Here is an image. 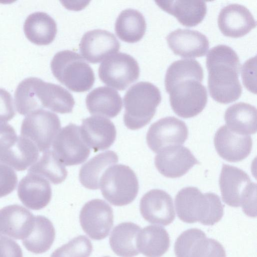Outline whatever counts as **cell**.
<instances>
[{
	"label": "cell",
	"mask_w": 257,
	"mask_h": 257,
	"mask_svg": "<svg viewBox=\"0 0 257 257\" xmlns=\"http://www.w3.org/2000/svg\"><path fill=\"white\" fill-rule=\"evenodd\" d=\"M120 47V43L113 34L101 29L86 32L79 44L81 55L91 63H99L116 53Z\"/></svg>",
	"instance_id": "cell-15"
},
{
	"label": "cell",
	"mask_w": 257,
	"mask_h": 257,
	"mask_svg": "<svg viewBox=\"0 0 257 257\" xmlns=\"http://www.w3.org/2000/svg\"><path fill=\"white\" fill-rule=\"evenodd\" d=\"M101 81L118 90H124L140 76V67L130 55L119 52L104 59L98 68Z\"/></svg>",
	"instance_id": "cell-11"
},
{
	"label": "cell",
	"mask_w": 257,
	"mask_h": 257,
	"mask_svg": "<svg viewBox=\"0 0 257 257\" xmlns=\"http://www.w3.org/2000/svg\"><path fill=\"white\" fill-rule=\"evenodd\" d=\"M206 64L211 97L223 104L237 100L242 88L238 78L240 63L235 51L227 45L216 46L208 51Z\"/></svg>",
	"instance_id": "cell-2"
},
{
	"label": "cell",
	"mask_w": 257,
	"mask_h": 257,
	"mask_svg": "<svg viewBox=\"0 0 257 257\" xmlns=\"http://www.w3.org/2000/svg\"><path fill=\"white\" fill-rule=\"evenodd\" d=\"M99 188L103 197L114 206L132 203L139 188L137 177L128 166L118 164L108 168L100 181Z\"/></svg>",
	"instance_id": "cell-8"
},
{
	"label": "cell",
	"mask_w": 257,
	"mask_h": 257,
	"mask_svg": "<svg viewBox=\"0 0 257 257\" xmlns=\"http://www.w3.org/2000/svg\"><path fill=\"white\" fill-rule=\"evenodd\" d=\"M140 210L143 218L152 224L166 226L175 218L172 197L160 189H152L144 195L140 200Z\"/></svg>",
	"instance_id": "cell-17"
},
{
	"label": "cell",
	"mask_w": 257,
	"mask_h": 257,
	"mask_svg": "<svg viewBox=\"0 0 257 257\" xmlns=\"http://www.w3.org/2000/svg\"><path fill=\"white\" fill-rule=\"evenodd\" d=\"M50 65L57 80L72 91H88L94 83L92 69L75 52L65 50L57 52L52 59Z\"/></svg>",
	"instance_id": "cell-7"
},
{
	"label": "cell",
	"mask_w": 257,
	"mask_h": 257,
	"mask_svg": "<svg viewBox=\"0 0 257 257\" xmlns=\"http://www.w3.org/2000/svg\"><path fill=\"white\" fill-rule=\"evenodd\" d=\"M60 128V120L56 114L39 109L24 118L21 136L32 142L39 151L45 152L49 150Z\"/></svg>",
	"instance_id": "cell-10"
},
{
	"label": "cell",
	"mask_w": 257,
	"mask_h": 257,
	"mask_svg": "<svg viewBox=\"0 0 257 257\" xmlns=\"http://www.w3.org/2000/svg\"><path fill=\"white\" fill-rule=\"evenodd\" d=\"M203 76L202 66L194 59L179 60L168 68L165 88L170 95L171 106L179 116L191 118L205 108L208 96L202 84Z\"/></svg>",
	"instance_id": "cell-1"
},
{
	"label": "cell",
	"mask_w": 257,
	"mask_h": 257,
	"mask_svg": "<svg viewBox=\"0 0 257 257\" xmlns=\"http://www.w3.org/2000/svg\"><path fill=\"white\" fill-rule=\"evenodd\" d=\"M85 103L90 114L109 118L116 116L122 106V99L117 91L107 86L93 89L87 95Z\"/></svg>",
	"instance_id": "cell-24"
},
{
	"label": "cell",
	"mask_w": 257,
	"mask_h": 257,
	"mask_svg": "<svg viewBox=\"0 0 257 257\" xmlns=\"http://www.w3.org/2000/svg\"><path fill=\"white\" fill-rule=\"evenodd\" d=\"M92 250L91 241L86 236L81 235L57 248L50 257H89Z\"/></svg>",
	"instance_id": "cell-34"
},
{
	"label": "cell",
	"mask_w": 257,
	"mask_h": 257,
	"mask_svg": "<svg viewBox=\"0 0 257 257\" xmlns=\"http://www.w3.org/2000/svg\"><path fill=\"white\" fill-rule=\"evenodd\" d=\"M217 23L221 33L231 38H239L246 35L256 24L249 10L237 4L223 7L218 15Z\"/></svg>",
	"instance_id": "cell-19"
},
{
	"label": "cell",
	"mask_w": 257,
	"mask_h": 257,
	"mask_svg": "<svg viewBox=\"0 0 257 257\" xmlns=\"http://www.w3.org/2000/svg\"><path fill=\"white\" fill-rule=\"evenodd\" d=\"M79 221L82 229L90 238L103 239L108 236L113 226L112 209L103 200L92 199L81 208Z\"/></svg>",
	"instance_id": "cell-13"
},
{
	"label": "cell",
	"mask_w": 257,
	"mask_h": 257,
	"mask_svg": "<svg viewBox=\"0 0 257 257\" xmlns=\"http://www.w3.org/2000/svg\"><path fill=\"white\" fill-rule=\"evenodd\" d=\"M219 184L223 201L234 207H242L247 216L256 217V185L243 170L223 164Z\"/></svg>",
	"instance_id": "cell-6"
},
{
	"label": "cell",
	"mask_w": 257,
	"mask_h": 257,
	"mask_svg": "<svg viewBox=\"0 0 257 257\" xmlns=\"http://www.w3.org/2000/svg\"><path fill=\"white\" fill-rule=\"evenodd\" d=\"M256 109L250 104L238 102L226 110L224 119L226 126L237 134L248 135L256 132Z\"/></svg>",
	"instance_id": "cell-28"
},
{
	"label": "cell",
	"mask_w": 257,
	"mask_h": 257,
	"mask_svg": "<svg viewBox=\"0 0 257 257\" xmlns=\"http://www.w3.org/2000/svg\"><path fill=\"white\" fill-rule=\"evenodd\" d=\"M155 3L162 10L174 16L182 25L188 27L200 23L207 13L206 3L202 1H160Z\"/></svg>",
	"instance_id": "cell-25"
},
{
	"label": "cell",
	"mask_w": 257,
	"mask_h": 257,
	"mask_svg": "<svg viewBox=\"0 0 257 257\" xmlns=\"http://www.w3.org/2000/svg\"><path fill=\"white\" fill-rule=\"evenodd\" d=\"M141 230L140 226L132 222H124L115 226L109 237L112 251L120 257H134L139 253L137 238Z\"/></svg>",
	"instance_id": "cell-27"
},
{
	"label": "cell",
	"mask_w": 257,
	"mask_h": 257,
	"mask_svg": "<svg viewBox=\"0 0 257 257\" xmlns=\"http://www.w3.org/2000/svg\"><path fill=\"white\" fill-rule=\"evenodd\" d=\"M39 157V150L32 142L18 136L11 125L0 123V163L22 171L34 164Z\"/></svg>",
	"instance_id": "cell-9"
},
{
	"label": "cell",
	"mask_w": 257,
	"mask_h": 257,
	"mask_svg": "<svg viewBox=\"0 0 257 257\" xmlns=\"http://www.w3.org/2000/svg\"><path fill=\"white\" fill-rule=\"evenodd\" d=\"M35 216L24 207L13 204L0 209V236L24 239L31 233Z\"/></svg>",
	"instance_id": "cell-20"
},
{
	"label": "cell",
	"mask_w": 257,
	"mask_h": 257,
	"mask_svg": "<svg viewBox=\"0 0 257 257\" xmlns=\"http://www.w3.org/2000/svg\"><path fill=\"white\" fill-rule=\"evenodd\" d=\"M223 246L218 241L203 236L194 244L190 257H226Z\"/></svg>",
	"instance_id": "cell-36"
},
{
	"label": "cell",
	"mask_w": 257,
	"mask_h": 257,
	"mask_svg": "<svg viewBox=\"0 0 257 257\" xmlns=\"http://www.w3.org/2000/svg\"><path fill=\"white\" fill-rule=\"evenodd\" d=\"M0 257H23L20 245L14 240L0 237Z\"/></svg>",
	"instance_id": "cell-40"
},
{
	"label": "cell",
	"mask_w": 257,
	"mask_h": 257,
	"mask_svg": "<svg viewBox=\"0 0 257 257\" xmlns=\"http://www.w3.org/2000/svg\"><path fill=\"white\" fill-rule=\"evenodd\" d=\"M214 143L218 154L230 162H239L245 159L251 152L252 144L250 136L235 133L226 125L217 131Z\"/></svg>",
	"instance_id": "cell-18"
},
{
	"label": "cell",
	"mask_w": 257,
	"mask_h": 257,
	"mask_svg": "<svg viewBox=\"0 0 257 257\" xmlns=\"http://www.w3.org/2000/svg\"><path fill=\"white\" fill-rule=\"evenodd\" d=\"M28 172L40 175L54 184L63 182L67 175L64 165L50 150L44 152L42 156L30 167Z\"/></svg>",
	"instance_id": "cell-33"
},
{
	"label": "cell",
	"mask_w": 257,
	"mask_h": 257,
	"mask_svg": "<svg viewBox=\"0 0 257 257\" xmlns=\"http://www.w3.org/2000/svg\"><path fill=\"white\" fill-rule=\"evenodd\" d=\"M80 131L84 142L94 152L109 148L116 136L113 122L100 116L94 115L83 119Z\"/></svg>",
	"instance_id": "cell-22"
},
{
	"label": "cell",
	"mask_w": 257,
	"mask_h": 257,
	"mask_svg": "<svg viewBox=\"0 0 257 257\" xmlns=\"http://www.w3.org/2000/svg\"><path fill=\"white\" fill-rule=\"evenodd\" d=\"M137 247L147 257H160L168 250L170 239L167 230L158 225H148L141 230Z\"/></svg>",
	"instance_id": "cell-30"
},
{
	"label": "cell",
	"mask_w": 257,
	"mask_h": 257,
	"mask_svg": "<svg viewBox=\"0 0 257 257\" xmlns=\"http://www.w3.org/2000/svg\"><path fill=\"white\" fill-rule=\"evenodd\" d=\"M17 183V175L13 168L0 163V198L11 193Z\"/></svg>",
	"instance_id": "cell-37"
},
{
	"label": "cell",
	"mask_w": 257,
	"mask_h": 257,
	"mask_svg": "<svg viewBox=\"0 0 257 257\" xmlns=\"http://www.w3.org/2000/svg\"><path fill=\"white\" fill-rule=\"evenodd\" d=\"M18 195L22 203L27 208L38 210L45 207L52 197V189L45 178L29 173L20 181Z\"/></svg>",
	"instance_id": "cell-23"
},
{
	"label": "cell",
	"mask_w": 257,
	"mask_h": 257,
	"mask_svg": "<svg viewBox=\"0 0 257 257\" xmlns=\"http://www.w3.org/2000/svg\"><path fill=\"white\" fill-rule=\"evenodd\" d=\"M199 162L189 149L181 145L167 147L155 158V165L163 176L171 178L180 177Z\"/></svg>",
	"instance_id": "cell-16"
},
{
	"label": "cell",
	"mask_w": 257,
	"mask_h": 257,
	"mask_svg": "<svg viewBox=\"0 0 257 257\" xmlns=\"http://www.w3.org/2000/svg\"><path fill=\"white\" fill-rule=\"evenodd\" d=\"M52 145L55 155L66 166L83 163L90 152L89 147L82 138L80 127L72 123L59 131Z\"/></svg>",
	"instance_id": "cell-12"
},
{
	"label": "cell",
	"mask_w": 257,
	"mask_h": 257,
	"mask_svg": "<svg viewBox=\"0 0 257 257\" xmlns=\"http://www.w3.org/2000/svg\"><path fill=\"white\" fill-rule=\"evenodd\" d=\"M185 123L174 116L160 119L153 123L147 134L148 146L155 153L175 145H181L188 138Z\"/></svg>",
	"instance_id": "cell-14"
},
{
	"label": "cell",
	"mask_w": 257,
	"mask_h": 257,
	"mask_svg": "<svg viewBox=\"0 0 257 257\" xmlns=\"http://www.w3.org/2000/svg\"><path fill=\"white\" fill-rule=\"evenodd\" d=\"M205 233L197 228H190L183 231L177 238L174 244L176 257H190L191 252L195 242Z\"/></svg>",
	"instance_id": "cell-35"
},
{
	"label": "cell",
	"mask_w": 257,
	"mask_h": 257,
	"mask_svg": "<svg viewBox=\"0 0 257 257\" xmlns=\"http://www.w3.org/2000/svg\"><path fill=\"white\" fill-rule=\"evenodd\" d=\"M176 211L182 221L193 223L199 222L213 225L223 215V205L219 197L213 193H202L197 188H182L175 199Z\"/></svg>",
	"instance_id": "cell-4"
},
{
	"label": "cell",
	"mask_w": 257,
	"mask_h": 257,
	"mask_svg": "<svg viewBox=\"0 0 257 257\" xmlns=\"http://www.w3.org/2000/svg\"><path fill=\"white\" fill-rule=\"evenodd\" d=\"M24 31L27 38L37 45H47L55 39L57 32L55 21L48 14L36 12L25 20Z\"/></svg>",
	"instance_id": "cell-26"
},
{
	"label": "cell",
	"mask_w": 257,
	"mask_h": 257,
	"mask_svg": "<svg viewBox=\"0 0 257 257\" xmlns=\"http://www.w3.org/2000/svg\"><path fill=\"white\" fill-rule=\"evenodd\" d=\"M256 57L247 60L241 69L242 82L247 90L256 94Z\"/></svg>",
	"instance_id": "cell-39"
},
{
	"label": "cell",
	"mask_w": 257,
	"mask_h": 257,
	"mask_svg": "<svg viewBox=\"0 0 257 257\" xmlns=\"http://www.w3.org/2000/svg\"><path fill=\"white\" fill-rule=\"evenodd\" d=\"M14 97L17 110L22 115L43 108L68 113L72 111L75 104L73 95L67 89L34 77L27 78L18 84Z\"/></svg>",
	"instance_id": "cell-3"
},
{
	"label": "cell",
	"mask_w": 257,
	"mask_h": 257,
	"mask_svg": "<svg viewBox=\"0 0 257 257\" xmlns=\"http://www.w3.org/2000/svg\"><path fill=\"white\" fill-rule=\"evenodd\" d=\"M146 28V22L143 14L133 9L121 12L115 23V31L117 37L129 43L141 40L145 34Z\"/></svg>",
	"instance_id": "cell-31"
},
{
	"label": "cell",
	"mask_w": 257,
	"mask_h": 257,
	"mask_svg": "<svg viewBox=\"0 0 257 257\" xmlns=\"http://www.w3.org/2000/svg\"><path fill=\"white\" fill-rule=\"evenodd\" d=\"M162 96L159 88L149 82L132 86L123 97V121L129 129L136 130L147 125L154 116Z\"/></svg>",
	"instance_id": "cell-5"
},
{
	"label": "cell",
	"mask_w": 257,
	"mask_h": 257,
	"mask_svg": "<svg viewBox=\"0 0 257 257\" xmlns=\"http://www.w3.org/2000/svg\"><path fill=\"white\" fill-rule=\"evenodd\" d=\"M103 257H110L109 256H103Z\"/></svg>",
	"instance_id": "cell-41"
},
{
	"label": "cell",
	"mask_w": 257,
	"mask_h": 257,
	"mask_svg": "<svg viewBox=\"0 0 257 257\" xmlns=\"http://www.w3.org/2000/svg\"><path fill=\"white\" fill-rule=\"evenodd\" d=\"M117 162L118 156L112 151L96 155L82 166L79 173L81 184L89 189H98L104 172Z\"/></svg>",
	"instance_id": "cell-29"
},
{
	"label": "cell",
	"mask_w": 257,
	"mask_h": 257,
	"mask_svg": "<svg viewBox=\"0 0 257 257\" xmlns=\"http://www.w3.org/2000/svg\"><path fill=\"white\" fill-rule=\"evenodd\" d=\"M16 115L12 95L4 88H0V123H6Z\"/></svg>",
	"instance_id": "cell-38"
},
{
	"label": "cell",
	"mask_w": 257,
	"mask_h": 257,
	"mask_svg": "<svg viewBox=\"0 0 257 257\" xmlns=\"http://www.w3.org/2000/svg\"><path fill=\"white\" fill-rule=\"evenodd\" d=\"M55 237V230L52 222L42 215L35 216L33 228L29 235L22 240L29 251L44 253L51 247Z\"/></svg>",
	"instance_id": "cell-32"
},
{
	"label": "cell",
	"mask_w": 257,
	"mask_h": 257,
	"mask_svg": "<svg viewBox=\"0 0 257 257\" xmlns=\"http://www.w3.org/2000/svg\"><path fill=\"white\" fill-rule=\"evenodd\" d=\"M166 40L173 53L184 58L202 57L209 46L205 35L190 29L175 30L167 35Z\"/></svg>",
	"instance_id": "cell-21"
}]
</instances>
